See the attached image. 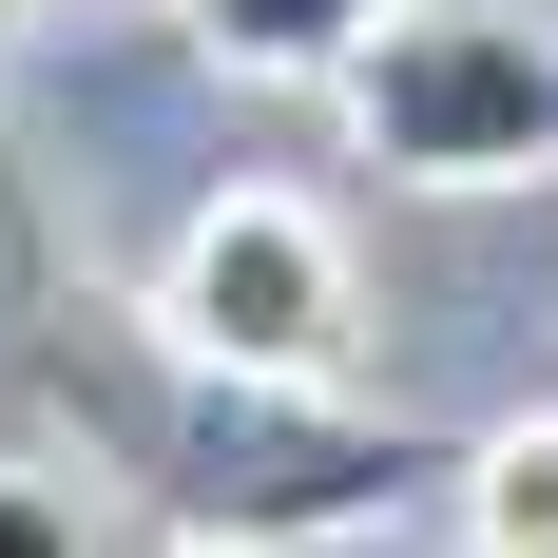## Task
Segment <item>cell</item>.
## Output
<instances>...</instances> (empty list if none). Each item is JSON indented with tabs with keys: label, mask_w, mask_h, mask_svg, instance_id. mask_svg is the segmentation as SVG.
<instances>
[{
	"label": "cell",
	"mask_w": 558,
	"mask_h": 558,
	"mask_svg": "<svg viewBox=\"0 0 558 558\" xmlns=\"http://www.w3.org/2000/svg\"><path fill=\"white\" fill-rule=\"evenodd\" d=\"M116 482L173 520V539H231V558H289V539H366L404 482L444 462L404 424H347V386H231V366H173L116 404Z\"/></svg>",
	"instance_id": "1"
},
{
	"label": "cell",
	"mask_w": 558,
	"mask_h": 558,
	"mask_svg": "<svg viewBox=\"0 0 558 558\" xmlns=\"http://www.w3.org/2000/svg\"><path fill=\"white\" fill-rule=\"evenodd\" d=\"M328 116L386 193H539L558 173V20L539 0H404L347 58Z\"/></svg>",
	"instance_id": "2"
},
{
	"label": "cell",
	"mask_w": 558,
	"mask_h": 558,
	"mask_svg": "<svg viewBox=\"0 0 558 558\" xmlns=\"http://www.w3.org/2000/svg\"><path fill=\"white\" fill-rule=\"evenodd\" d=\"M135 328L173 366H231V386H347L366 366V251H347L328 193H270V173H231L213 213L155 251V308Z\"/></svg>",
	"instance_id": "3"
},
{
	"label": "cell",
	"mask_w": 558,
	"mask_h": 558,
	"mask_svg": "<svg viewBox=\"0 0 558 558\" xmlns=\"http://www.w3.org/2000/svg\"><path fill=\"white\" fill-rule=\"evenodd\" d=\"M173 20H193V58L251 77V97H347V58L386 39L404 0H173Z\"/></svg>",
	"instance_id": "4"
},
{
	"label": "cell",
	"mask_w": 558,
	"mask_h": 558,
	"mask_svg": "<svg viewBox=\"0 0 558 558\" xmlns=\"http://www.w3.org/2000/svg\"><path fill=\"white\" fill-rule=\"evenodd\" d=\"M444 520H462V558H558V404H520L444 462Z\"/></svg>",
	"instance_id": "5"
},
{
	"label": "cell",
	"mask_w": 558,
	"mask_h": 558,
	"mask_svg": "<svg viewBox=\"0 0 558 558\" xmlns=\"http://www.w3.org/2000/svg\"><path fill=\"white\" fill-rule=\"evenodd\" d=\"M0 558H97V482H58V462H0Z\"/></svg>",
	"instance_id": "6"
},
{
	"label": "cell",
	"mask_w": 558,
	"mask_h": 558,
	"mask_svg": "<svg viewBox=\"0 0 558 558\" xmlns=\"http://www.w3.org/2000/svg\"><path fill=\"white\" fill-rule=\"evenodd\" d=\"M0 20H39V0H0Z\"/></svg>",
	"instance_id": "7"
}]
</instances>
